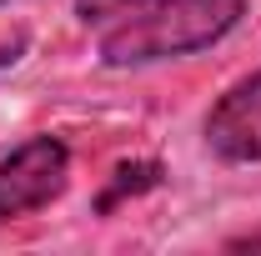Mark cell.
I'll list each match as a JSON object with an SVG mask.
<instances>
[{
    "label": "cell",
    "mask_w": 261,
    "mask_h": 256,
    "mask_svg": "<svg viewBox=\"0 0 261 256\" xmlns=\"http://www.w3.org/2000/svg\"><path fill=\"white\" fill-rule=\"evenodd\" d=\"M241 15H246V0H156L136 20L100 31V61L116 70L176 61V56L216 45Z\"/></svg>",
    "instance_id": "obj_1"
},
{
    "label": "cell",
    "mask_w": 261,
    "mask_h": 256,
    "mask_svg": "<svg viewBox=\"0 0 261 256\" xmlns=\"http://www.w3.org/2000/svg\"><path fill=\"white\" fill-rule=\"evenodd\" d=\"M70 186V151L61 136H31L0 161V221L31 216Z\"/></svg>",
    "instance_id": "obj_2"
},
{
    "label": "cell",
    "mask_w": 261,
    "mask_h": 256,
    "mask_svg": "<svg viewBox=\"0 0 261 256\" xmlns=\"http://www.w3.org/2000/svg\"><path fill=\"white\" fill-rule=\"evenodd\" d=\"M206 151L226 166L261 161V70L236 81L206 116Z\"/></svg>",
    "instance_id": "obj_3"
},
{
    "label": "cell",
    "mask_w": 261,
    "mask_h": 256,
    "mask_svg": "<svg viewBox=\"0 0 261 256\" xmlns=\"http://www.w3.org/2000/svg\"><path fill=\"white\" fill-rule=\"evenodd\" d=\"M151 186H161V166H156V161H121V166L111 171V186L100 191L96 211L111 216L126 196H141V191H151Z\"/></svg>",
    "instance_id": "obj_4"
},
{
    "label": "cell",
    "mask_w": 261,
    "mask_h": 256,
    "mask_svg": "<svg viewBox=\"0 0 261 256\" xmlns=\"http://www.w3.org/2000/svg\"><path fill=\"white\" fill-rule=\"evenodd\" d=\"M156 0H75V20L86 25V31H111V25H126L136 20L141 10H151Z\"/></svg>",
    "instance_id": "obj_5"
},
{
    "label": "cell",
    "mask_w": 261,
    "mask_h": 256,
    "mask_svg": "<svg viewBox=\"0 0 261 256\" xmlns=\"http://www.w3.org/2000/svg\"><path fill=\"white\" fill-rule=\"evenodd\" d=\"M231 251H261V231H246V236H236V241H226Z\"/></svg>",
    "instance_id": "obj_6"
},
{
    "label": "cell",
    "mask_w": 261,
    "mask_h": 256,
    "mask_svg": "<svg viewBox=\"0 0 261 256\" xmlns=\"http://www.w3.org/2000/svg\"><path fill=\"white\" fill-rule=\"evenodd\" d=\"M0 5H5V0H0Z\"/></svg>",
    "instance_id": "obj_7"
}]
</instances>
